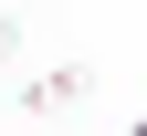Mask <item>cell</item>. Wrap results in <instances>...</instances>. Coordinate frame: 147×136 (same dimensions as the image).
Returning <instances> with one entry per match:
<instances>
[{
  "instance_id": "obj_1",
  "label": "cell",
  "mask_w": 147,
  "mask_h": 136,
  "mask_svg": "<svg viewBox=\"0 0 147 136\" xmlns=\"http://www.w3.org/2000/svg\"><path fill=\"white\" fill-rule=\"evenodd\" d=\"M84 94H95V63H53V73H32L11 105L21 115H63V105H84Z\"/></svg>"
},
{
  "instance_id": "obj_2",
  "label": "cell",
  "mask_w": 147,
  "mask_h": 136,
  "mask_svg": "<svg viewBox=\"0 0 147 136\" xmlns=\"http://www.w3.org/2000/svg\"><path fill=\"white\" fill-rule=\"evenodd\" d=\"M11 52H21V21H11V11H0V63H11Z\"/></svg>"
}]
</instances>
